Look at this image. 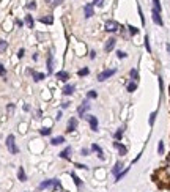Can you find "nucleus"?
Instances as JSON below:
<instances>
[{
	"label": "nucleus",
	"mask_w": 170,
	"mask_h": 192,
	"mask_svg": "<svg viewBox=\"0 0 170 192\" xmlns=\"http://www.w3.org/2000/svg\"><path fill=\"white\" fill-rule=\"evenodd\" d=\"M7 146H8V150H10V153L11 154H18V146H16V142H14V135L13 134H10L8 137H7Z\"/></svg>",
	"instance_id": "f257e3e1"
},
{
	"label": "nucleus",
	"mask_w": 170,
	"mask_h": 192,
	"mask_svg": "<svg viewBox=\"0 0 170 192\" xmlns=\"http://www.w3.org/2000/svg\"><path fill=\"white\" fill-rule=\"evenodd\" d=\"M115 73H117V69H106V71H102V73L98 74V80H99V82H104L106 79L112 77Z\"/></svg>",
	"instance_id": "f03ea898"
},
{
	"label": "nucleus",
	"mask_w": 170,
	"mask_h": 192,
	"mask_svg": "<svg viewBox=\"0 0 170 192\" xmlns=\"http://www.w3.org/2000/svg\"><path fill=\"white\" fill-rule=\"evenodd\" d=\"M104 27H106V30L110 32V33H115V32H118V29H120L118 22H115V21H107Z\"/></svg>",
	"instance_id": "7ed1b4c3"
},
{
	"label": "nucleus",
	"mask_w": 170,
	"mask_h": 192,
	"mask_svg": "<svg viewBox=\"0 0 170 192\" xmlns=\"http://www.w3.org/2000/svg\"><path fill=\"white\" fill-rule=\"evenodd\" d=\"M151 18H153V22H155L156 25H162V19H161V11H157V10L153 8L151 10Z\"/></svg>",
	"instance_id": "20e7f679"
},
{
	"label": "nucleus",
	"mask_w": 170,
	"mask_h": 192,
	"mask_svg": "<svg viewBox=\"0 0 170 192\" xmlns=\"http://www.w3.org/2000/svg\"><path fill=\"white\" fill-rule=\"evenodd\" d=\"M84 118L88 120L91 131H95V132H96V131H98V118H96V117H93V115H87V117H84Z\"/></svg>",
	"instance_id": "39448f33"
},
{
	"label": "nucleus",
	"mask_w": 170,
	"mask_h": 192,
	"mask_svg": "<svg viewBox=\"0 0 170 192\" xmlns=\"http://www.w3.org/2000/svg\"><path fill=\"white\" fill-rule=\"evenodd\" d=\"M77 128V118H69V121H68V128H66V132H73V131Z\"/></svg>",
	"instance_id": "423d86ee"
},
{
	"label": "nucleus",
	"mask_w": 170,
	"mask_h": 192,
	"mask_svg": "<svg viewBox=\"0 0 170 192\" xmlns=\"http://www.w3.org/2000/svg\"><path fill=\"white\" fill-rule=\"evenodd\" d=\"M115 43H117V40H115V38H109V40L106 41V46H104V51H106V52H110L112 49L115 47Z\"/></svg>",
	"instance_id": "0eeeda50"
},
{
	"label": "nucleus",
	"mask_w": 170,
	"mask_h": 192,
	"mask_svg": "<svg viewBox=\"0 0 170 192\" xmlns=\"http://www.w3.org/2000/svg\"><path fill=\"white\" fill-rule=\"evenodd\" d=\"M88 109H90V104H88V101H84V102H82V106L77 109V113L80 115V117H84L85 112L88 110Z\"/></svg>",
	"instance_id": "6e6552de"
},
{
	"label": "nucleus",
	"mask_w": 170,
	"mask_h": 192,
	"mask_svg": "<svg viewBox=\"0 0 170 192\" xmlns=\"http://www.w3.org/2000/svg\"><path fill=\"white\" fill-rule=\"evenodd\" d=\"M54 71V55L47 54V74H52Z\"/></svg>",
	"instance_id": "1a4fd4ad"
},
{
	"label": "nucleus",
	"mask_w": 170,
	"mask_h": 192,
	"mask_svg": "<svg viewBox=\"0 0 170 192\" xmlns=\"http://www.w3.org/2000/svg\"><path fill=\"white\" fill-rule=\"evenodd\" d=\"M71 151H73V148H71V146H66L62 153H60V157H62V159H66V161H69V159H71Z\"/></svg>",
	"instance_id": "9d476101"
},
{
	"label": "nucleus",
	"mask_w": 170,
	"mask_h": 192,
	"mask_svg": "<svg viewBox=\"0 0 170 192\" xmlns=\"http://www.w3.org/2000/svg\"><path fill=\"white\" fill-rule=\"evenodd\" d=\"M93 5H95V3H87L85 5V8H84L85 18H91V16H93V13H95V11H93Z\"/></svg>",
	"instance_id": "9b49d317"
},
{
	"label": "nucleus",
	"mask_w": 170,
	"mask_h": 192,
	"mask_svg": "<svg viewBox=\"0 0 170 192\" xmlns=\"http://www.w3.org/2000/svg\"><path fill=\"white\" fill-rule=\"evenodd\" d=\"M113 146H115V148H117V150L120 151V154H121V156H124L126 153H128V148H126L124 145H121L120 142H113Z\"/></svg>",
	"instance_id": "f8f14e48"
},
{
	"label": "nucleus",
	"mask_w": 170,
	"mask_h": 192,
	"mask_svg": "<svg viewBox=\"0 0 170 192\" xmlns=\"http://www.w3.org/2000/svg\"><path fill=\"white\" fill-rule=\"evenodd\" d=\"M74 90H76V87L73 85V84H66V85H65L63 87V93H65V95H73V93H74Z\"/></svg>",
	"instance_id": "ddd939ff"
},
{
	"label": "nucleus",
	"mask_w": 170,
	"mask_h": 192,
	"mask_svg": "<svg viewBox=\"0 0 170 192\" xmlns=\"http://www.w3.org/2000/svg\"><path fill=\"white\" fill-rule=\"evenodd\" d=\"M55 76H57V79H58V80H63V82H66V80L69 79V74L66 73V71H58V73H57Z\"/></svg>",
	"instance_id": "4468645a"
},
{
	"label": "nucleus",
	"mask_w": 170,
	"mask_h": 192,
	"mask_svg": "<svg viewBox=\"0 0 170 192\" xmlns=\"http://www.w3.org/2000/svg\"><path fill=\"white\" fill-rule=\"evenodd\" d=\"M51 143H52V145H62V143H65V137H63V135L54 137V139L51 140Z\"/></svg>",
	"instance_id": "2eb2a0df"
},
{
	"label": "nucleus",
	"mask_w": 170,
	"mask_h": 192,
	"mask_svg": "<svg viewBox=\"0 0 170 192\" xmlns=\"http://www.w3.org/2000/svg\"><path fill=\"white\" fill-rule=\"evenodd\" d=\"M121 168H123V164H121V162H117V164H115V167L112 168V173L117 177L118 173H121Z\"/></svg>",
	"instance_id": "dca6fc26"
},
{
	"label": "nucleus",
	"mask_w": 170,
	"mask_h": 192,
	"mask_svg": "<svg viewBox=\"0 0 170 192\" xmlns=\"http://www.w3.org/2000/svg\"><path fill=\"white\" fill-rule=\"evenodd\" d=\"M91 150L98 153V156H99V159H104V154H102V150H101V146H99V145L93 143V145H91Z\"/></svg>",
	"instance_id": "f3484780"
},
{
	"label": "nucleus",
	"mask_w": 170,
	"mask_h": 192,
	"mask_svg": "<svg viewBox=\"0 0 170 192\" xmlns=\"http://www.w3.org/2000/svg\"><path fill=\"white\" fill-rule=\"evenodd\" d=\"M32 76H33V79H35L36 82H40V80H43V79L46 77L43 73H35V71H32Z\"/></svg>",
	"instance_id": "a211bd4d"
},
{
	"label": "nucleus",
	"mask_w": 170,
	"mask_h": 192,
	"mask_svg": "<svg viewBox=\"0 0 170 192\" xmlns=\"http://www.w3.org/2000/svg\"><path fill=\"white\" fill-rule=\"evenodd\" d=\"M49 186H54V179H46V181H43V183L40 184V189H46V188H49Z\"/></svg>",
	"instance_id": "6ab92c4d"
},
{
	"label": "nucleus",
	"mask_w": 170,
	"mask_h": 192,
	"mask_svg": "<svg viewBox=\"0 0 170 192\" xmlns=\"http://www.w3.org/2000/svg\"><path fill=\"white\" fill-rule=\"evenodd\" d=\"M18 178H19L21 181H25V179H27V175H25V172H24L22 167H19V170H18Z\"/></svg>",
	"instance_id": "aec40b11"
},
{
	"label": "nucleus",
	"mask_w": 170,
	"mask_h": 192,
	"mask_svg": "<svg viewBox=\"0 0 170 192\" xmlns=\"http://www.w3.org/2000/svg\"><path fill=\"white\" fill-rule=\"evenodd\" d=\"M25 24H27V27H29V29H33V18H32L30 14L25 16Z\"/></svg>",
	"instance_id": "412c9836"
},
{
	"label": "nucleus",
	"mask_w": 170,
	"mask_h": 192,
	"mask_svg": "<svg viewBox=\"0 0 170 192\" xmlns=\"http://www.w3.org/2000/svg\"><path fill=\"white\" fill-rule=\"evenodd\" d=\"M71 178L74 179L76 186H77V188H80V186H82V179H80V178L77 177V175H76V173H71Z\"/></svg>",
	"instance_id": "4be33fe9"
},
{
	"label": "nucleus",
	"mask_w": 170,
	"mask_h": 192,
	"mask_svg": "<svg viewBox=\"0 0 170 192\" xmlns=\"http://www.w3.org/2000/svg\"><path fill=\"white\" fill-rule=\"evenodd\" d=\"M7 47H8V43L5 40H0V54H3L5 51H7Z\"/></svg>",
	"instance_id": "5701e85b"
},
{
	"label": "nucleus",
	"mask_w": 170,
	"mask_h": 192,
	"mask_svg": "<svg viewBox=\"0 0 170 192\" xmlns=\"http://www.w3.org/2000/svg\"><path fill=\"white\" fill-rule=\"evenodd\" d=\"M88 73H90V69H88V68H82V69H79V71H77V76H79V77H84V76H87Z\"/></svg>",
	"instance_id": "b1692460"
},
{
	"label": "nucleus",
	"mask_w": 170,
	"mask_h": 192,
	"mask_svg": "<svg viewBox=\"0 0 170 192\" xmlns=\"http://www.w3.org/2000/svg\"><path fill=\"white\" fill-rule=\"evenodd\" d=\"M126 88H128V91L132 93V91H135V88H137V84L132 80V82H129V84H128V87H126Z\"/></svg>",
	"instance_id": "393cba45"
},
{
	"label": "nucleus",
	"mask_w": 170,
	"mask_h": 192,
	"mask_svg": "<svg viewBox=\"0 0 170 192\" xmlns=\"http://www.w3.org/2000/svg\"><path fill=\"white\" fill-rule=\"evenodd\" d=\"M129 76H131V79H132L134 82L139 79V73H137V69H131V73H129Z\"/></svg>",
	"instance_id": "a878e982"
},
{
	"label": "nucleus",
	"mask_w": 170,
	"mask_h": 192,
	"mask_svg": "<svg viewBox=\"0 0 170 192\" xmlns=\"http://www.w3.org/2000/svg\"><path fill=\"white\" fill-rule=\"evenodd\" d=\"M87 98H88V99H96V98H98V93H96L95 90H91V91L87 93Z\"/></svg>",
	"instance_id": "bb28decb"
},
{
	"label": "nucleus",
	"mask_w": 170,
	"mask_h": 192,
	"mask_svg": "<svg viewBox=\"0 0 170 192\" xmlns=\"http://www.w3.org/2000/svg\"><path fill=\"white\" fill-rule=\"evenodd\" d=\"M51 132H52V131L49 129V128H41L40 129V134L41 135H51Z\"/></svg>",
	"instance_id": "cd10ccee"
},
{
	"label": "nucleus",
	"mask_w": 170,
	"mask_h": 192,
	"mask_svg": "<svg viewBox=\"0 0 170 192\" xmlns=\"http://www.w3.org/2000/svg\"><path fill=\"white\" fill-rule=\"evenodd\" d=\"M123 131H124V128H120L117 132H115V140H120L121 139V135H123Z\"/></svg>",
	"instance_id": "c85d7f7f"
},
{
	"label": "nucleus",
	"mask_w": 170,
	"mask_h": 192,
	"mask_svg": "<svg viewBox=\"0 0 170 192\" xmlns=\"http://www.w3.org/2000/svg\"><path fill=\"white\" fill-rule=\"evenodd\" d=\"M128 29H129V33L131 35H137V33H139V29H135L134 25H128Z\"/></svg>",
	"instance_id": "c756f323"
},
{
	"label": "nucleus",
	"mask_w": 170,
	"mask_h": 192,
	"mask_svg": "<svg viewBox=\"0 0 170 192\" xmlns=\"http://www.w3.org/2000/svg\"><path fill=\"white\" fill-rule=\"evenodd\" d=\"M128 172H129V167L126 168V170H123L121 173H118V175H117V179H115V181H120V179H121V178H123V177H124V175L128 173Z\"/></svg>",
	"instance_id": "7c9ffc66"
},
{
	"label": "nucleus",
	"mask_w": 170,
	"mask_h": 192,
	"mask_svg": "<svg viewBox=\"0 0 170 192\" xmlns=\"http://www.w3.org/2000/svg\"><path fill=\"white\" fill-rule=\"evenodd\" d=\"M145 47H146L148 54H150V52H151V46H150V40H148V35L145 36Z\"/></svg>",
	"instance_id": "2f4dec72"
},
{
	"label": "nucleus",
	"mask_w": 170,
	"mask_h": 192,
	"mask_svg": "<svg viewBox=\"0 0 170 192\" xmlns=\"http://www.w3.org/2000/svg\"><path fill=\"white\" fill-rule=\"evenodd\" d=\"M41 22H44V24H52V18H51V16H47V18H41Z\"/></svg>",
	"instance_id": "473e14b6"
},
{
	"label": "nucleus",
	"mask_w": 170,
	"mask_h": 192,
	"mask_svg": "<svg viewBox=\"0 0 170 192\" xmlns=\"http://www.w3.org/2000/svg\"><path fill=\"white\" fill-rule=\"evenodd\" d=\"M157 153H159V154H162V153H164V142H159V145H157Z\"/></svg>",
	"instance_id": "72a5a7b5"
},
{
	"label": "nucleus",
	"mask_w": 170,
	"mask_h": 192,
	"mask_svg": "<svg viewBox=\"0 0 170 192\" xmlns=\"http://www.w3.org/2000/svg\"><path fill=\"white\" fill-rule=\"evenodd\" d=\"M155 120H156V112H153V113L150 115V126L155 124Z\"/></svg>",
	"instance_id": "f704fd0d"
},
{
	"label": "nucleus",
	"mask_w": 170,
	"mask_h": 192,
	"mask_svg": "<svg viewBox=\"0 0 170 192\" xmlns=\"http://www.w3.org/2000/svg\"><path fill=\"white\" fill-rule=\"evenodd\" d=\"M47 2H51L52 7H57L58 3H63V0H47Z\"/></svg>",
	"instance_id": "c9c22d12"
},
{
	"label": "nucleus",
	"mask_w": 170,
	"mask_h": 192,
	"mask_svg": "<svg viewBox=\"0 0 170 192\" xmlns=\"http://www.w3.org/2000/svg\"><path fill=\"white\" fill-rule=\"evenodd\" d=\"M0 76H2V77H5V76H7V69L3 68L2 63H0Z\"/></svg>",
	"instance_id": "e433bc0d"
},
{
	"label": "nucleus",
	"mask_w": 170,
	"mask_h": 192,
	"mask_svg": "<svg viewBox=\"0 0 170 192\" xmlns=\"http://www.w3.org/2000/svg\"><path fill=\"white\" fill-rule=\"evenodd\" d=\"M153 3H155V10L161 11V3H159V0H153Z\"/></svg>",
	"instance_id": "4c0bfd02"
},
{
	"label": "nucleus",
	"mask_w": 170,
	"mask_h": 192,
	"mask_svg": "<svg viewBox=\"0 0 170 192\" xmlns=\"http://www.w3.org/2000/svg\"><path fill=\"white\" fill-rule=\"evenodd\" d=\"M27 8H29V10H35L36 8V3L35 2H29V3H27Z\"/></svg>",
	"instance_id": "58836bf2"
},
{
	"label": "nucleus",
	"mask_w": 170,
	"mask_h": 192,
	"mask_svg": "<svg viewBox=\"0 0 170 192\" xmlns=\"http://www.w3.org/2000/svg\"><path fill=\"white\" fill-rule=\"evenodd\" d=\"M117 55H118V58H124V57H126V52L118 51V52H117Z\"/></svg>",
	"instance_id": "ea45409f"
},
{
	"label": "nucleus",
	"mask_w": 170,
	"mask_h": 192,
	"mask_svg": "<svg viewBox=\"0 0 170 192\" xmlns=\"http://www.w3.org/2000/svg\"><path fill=\"white\" fill-rule=\"evenodd\" d=\"M24 54H25L24 49H19V51H18V57H19V58H22V57H24Z\"/></svg>",
	"instance_id": "a19ab883"
},
{
	"label": "nucleus",
	"mask_w": 170,
	"mask_h": 192,
	"mask_svg": "<svg viewBox=\"0 0 170 192\" xmlns=\"http://www.w3.org/2000/svg\"><path fill=\"white\" fill-rule=\"evenodd\" d=\"M14 112V106L13 104H8V113H13Z\"/></svg>",
	"instance_id": "79ce46f5"
},
{
	"label": "nucleus",
	"mask_w": 170,
	"mask_h": 192,
	"mask_svg": "<svg viewBox=\"0 0 170 192\" xmlns=\"http://www.w3.org/2000/svg\"><path fill=\"white\" fill-rule=\"evenodd\" d=\"M62 117H63V113H62V110H58L57 112V117H55V120L58 121V120H62Z\"/></svg>",
	"instance_id": "37998d69"
},
{
	"label": "nucleus",
	"mask_w": 170,
	"mask_h": 192,
	"mask_svg": "<svg viewBox=\"0 0 170 192\" xmlns=\"http://www.w3.org/2000/svg\"><path fill=\"white\" fill-rule=\"evenodd\" d=\"M80 153H82V156H88V150H87V148H84Z\"/></svg>",
	"instance_id": "c03bdc74"
},
{
	"label": "nucleus",
	"mask_w": 170,
	"mask_h": 192,
	"mask_svg": "<svg viewBox=\"0 0 170 192\" xmlns=\"http://www.w3.org/2000/svg\"><path fill=\"white\" fill-rule=\"evenodd\" d=\"M62 107H63V109H68V107H69V102H68V101H65V102L62 104Z\"/></svg>",
	"instance_id": "a18cd8bd"
},
{
	"label": "nucleus",
	"mask_w": 170,
	"mask_h": 192,
	"mask_svg": "<svg viewBox=\"0 0 170 192\" xmlns=\"http://www.w3.org/2000/svg\"><path fill=\"white\" fill-rule=\"evenodd\" d=\"M95 57H96V52L91 51V52H90V58H95Z\"/></svg>",
	"instance_id": "49530a36"
},
{
	"label": "nucleus",
	"mask_w": 170,
	"mask_h": 192,
	"mask_svg": "<svg viewBox=\"0 0 170 192\" xmlns=\"http://www.w3.org/2000/svg\"><path fill=\"white\" fill-rule=\"evenodd\" d=\"M76 167L77 168H87V166H82V164H76Z\"/></svg>",
	"instance_id": "de8ad7c7"
},
{
	"label": "nucleus",
	"mask_w": 170,
	"mask_h": 192,
	"mask_svg": "<svg viewBox=\"0 0 170 192\" xmlns=\"http://www.w3.org/2000/svg\"><path fill=\"white\" fill-rule=\"evenodd\" d=\"M24 110H27V112L30 110V106H29V104H25V106H24Z\"/></svg>",
	"instance_id": "09e8293b"
},
{
	"label": "nucleus",
	"mask_w": 170,
	"mask_h": 192,
	"mask_svg": "<svg viewBox=\"0 0 170 192\" xmlns=\"http://www.w3.org/2000/svg\"><path fill=\"white\" fill-rule=\"evenodd\" d=\"M167 51L170 52V44H167Z\"/></svg>",
	"instance_id": "8fccbe9b"
},
{
	"label": "nucleus",
	"mask_w": 170,
	"mask_h": 192,
	"mask_svg": "<svg viewBox=\"0 0 170 192\" xmlns=\"http://www.w3.org/2000/svg\"><path fill=\"white\" fill-rule=\"evenodd\" d=\"M98 2H99V0H95V5H96V3H98Z\"/></svg>",
	"instance_id": "3c124183"
},
{
	"label": "nucleus",
	"mask_w": 170,
	"mask_h": 192,
	"mask_svg": "<svg viewBox=\"0 0 170 192\" xmlns=\"http://www.w3.org/2000/svg\"><path fill=\"white\" fill-rule=\"evenodd\" d=\"M169 167H170V157H169Z\"/></svg>",
	"instance_id": "603ef678"
}]
</instances>
